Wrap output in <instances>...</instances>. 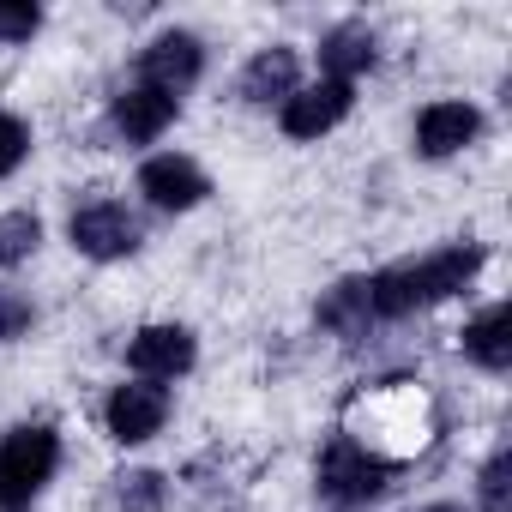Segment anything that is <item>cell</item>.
I'll list each match as a JSON object with an SVG mask.
<instances>
[{
  "label": "cell",
  "instance_id": "12",
  "mask_svg": "<svg viewBox=\"0 0 512 512\" xmlns=\"http://www.w3.org/2000/svg\"><path fill=\"white\" fill-rule=\"evenodd\" d=\"M296 79H302V61H296V49H260L247 61V73H241V97L247 103H290L296 97Z\"/></svg>",
  "mask_w": 512,
  "mask_h": 512
},
{
  "label": "cell",
  "instance_id": "3",
  "mask_svg": "<svg viewBox=\"0 0 512 512\" xmlns=\"http://www.w3.org/2000/svg\"><path fill=\"white\" fill-rule=\"evenodd\" d=\"M386 476H392V464L374 458L362 440H332L320 452V494L338 500V506H368L386 488Z\"/></svg>",
  "mask_w": 512,
  "mask_h": 512
},
{
  "label": "cell",
  "instance_id": "14",
  "mask_svg": "<svg viewBox=\"0 0 512 512\" xmlns=\"http://www.w3.org/2000/svg\"><path fill=\"white\" fill-rule=\"evenodd\" d=\"M320 67H326L332 85H350L356 73L374 67V31H368V25H338V31L320 43Z\"/></svg>",
  "mask_w": 512,
  "mask_h": 512
},
{
  "label": "cell",
  "instance_id": "13",
  "mask_svg": "<svg viewBox=\"0 0 512 512\" xmlns=\"http://www.w3.org/2000/svg\"><path fill=\"white\" fill-rule=\"evenodd\" d=\"M464 356H470L476 368H488V374H506V368H512V308H506V302L488 308V314H476V320L464 326Z\"/></svg>",
  "mask_w": 512,
  "mask_h": 512
},
{
  "label": "cell",
  "instance_id": "18",
  "mask_svg": "<svg viewBox=\"0 0 512 512\" xmlns=\"http://www.w3.org/2000/svg\"><path fill=\"white\" fill-rule=\"evenodd\" d=\"M37 25H43V13L31 0H0V43H31Z\"/></svg>",
  "mask_w": 512,
  "mask_h": 512
},
{
  "label": "cell",
  "instance_id": "9",
  "mask_svg": "<svg viewBox=\"0 0 512 512\" xmlns=\"http://www.w3.org/2000/svg\"><path fill=\"white\" fill-rule=\"evenodd\" d=\"M350 85H314V91H296L290 103H284V133L290 139H320V133H332L344 115H350Z\"/></svg>",
  "mask_w": 512,
  "mask_h": 512
},
{
  "label": "cell",
  "instance_id": "19",
  "mask_svg": "<svg viewBox=\"0 0 512 512\" xmlns=\"http://www.w3.org/2000/svg\"><path fill=\"white\" fill-rule=\"evenodd\" d=\"M25 151H31V127L19 115H0V181L25 163Z\"/></svg>",
  "mask_w": 512,
  "mask_h": 512
},
{
  "label": "cell",
  "instance_id": "6",
  "mask_svg": "<svg viewBox=\"0 0 512 512\" xmlns=\"http://www.w3.org/2000/svg\"><path fill=\"white\" fill-rule=\"evenodd\" d=\"M139 193H145L157 211H193V205L211 193V181H205V169H199L193 157H151V163L139 169Z\"/></svg>",
  "mask_w": 512,
  "mask_h": 512
},
{
  "label": "cell",
  "instance_id": "16",
  "mask_svg": "<svg viewBox=\"0 0 512 512\" xmlns=\"http://www.w3.org/2000/svg\"><path fill=\"white\" fill-rule=\"evenodd\" d=\"M482 512H512V452L506 446L482 464Z\"/></svg>",
  "mask_w": 512,
  "mask_h": 512
},
{
  "label": "cell",
  "instance_id": "17",
  "mask_svg": "<svg viewBox=\"0 0 512 512\" xmlns=\"http://www.w3.org/2000/svg\"><path fill=\"white\" fill-rule=\"evenodd\" d=\"M157 506H163V476L157 470L121 476V512H157Z\"/></svg>",
  "mask_w": 512,
  "mask_h": 512
},
{
  "label": "cell",
  "instance_id": "5",
  "mask_svg": "<svg viewBox=\"0 0 512 512\" xmlns=\"http://www.w3.org/2000/svg\"><path fill=\"white\" fill-rule=\"evenodd\" d=\"M139 73H145L151 91L181 97V91L205 73V49H199V37H187V31H163V37L139 55Z\"/></svg>",
  "mask_w": 512,
  "mask_h": 512
},
{
  "label": "cell",
  "instance_id": "1",
  "mask_svg": "<svg viewBox=\"0 0 512 512\" xmlns=\"http://www.w3.org/2000/svg\"><path fill=\"white\" fill-rule=\"evenodd\" d=\"M476 272H482V247L458 241V247H440V253H428V260H416V266H392L380 278H362L368 320H404L416 308H434V302L458 296Z\"/></svg>",
  "mask_w": 512,
  "mask_h": 512
},
{
  "label": "cell",
  "instance_id": "20",
  "mask_svg": "<svg viewBox=\"0 0 512 512\" xmlns=\"http://www.w3.org/2000/svg\"><path fill=\"white\" fill-rule=\"evenodd\" d=\"M31 326V302L13 296V290H0V338H19Z\"/></svg>",
  "mask_w": 512,
  "mask_h": 512
},
{
  "label": "cell",
  "instance_id": "15",
  "mask_svg": "<svg viewBox=\"0 0 512 512\" xmlns=\"http://www.w3.org/2000/svg\"><path fill=\"white\" fill-rule=\"evenodd\" d=\"M37 241H43V223L31 211H7V217H0V272L19 266V260H31Z\"/></svg>",
  "mask_w": 512,
  "mask_h": 512
},
{
  "label": "cell",
  "instance_id": "2",
  "mask_svg": "<svg viewBox=\"0 0 512 512\" xmlns=\"http://www.w3.org/2000/svg\"><path fill=\"white\" fill-rule=\"evenodd\" d=\"M55 464H61L55 428H43V422L13 428L7 440H0V512H31L43 482L55 476Z\"/></svg>",
  "mask_w": 512,
  "mask_h": 512
},
{
  "label": "cell",
  "instance_id": "4",
  "mask_svg": "<svg viewBox=\"0 0 512 512\" xmlns=\"http://www.w3.org/2000/svg\"><path fill=\"white\" fill-rule=\"evenodd\" d=\"M73 247L85 253V260H127V253L139 247V217L121 205V199H85L67 223Z\"/></svg>",
  "mask_w": 512,
  "mask_h": 512
},
{
  "label": "cell",
  "instance_id": "7",
  "mask_svg": "<svg viewBox=\"0 0 512 512\" xmlns=\"http://www.w3.org/2000/svg\"><path fill=\"white\" fill-rule=\"evenodd\" d=\"M109 434L121 440V446H139V440H151L157 428H163V416H169V392L163 386H151V380H139V386H115V398H109Z\"/></svg>",
  "mask_w": 512,
  "mask_h": 512
},
{
  "label": "cell",
  "instance_id": "10",
  "mask_svg": "<svg viewBox=\"0 0 512 512\" xmlns=\"http://www.w3.org/2000/svg\"><path fill=\"white\" fill-rule=\"evenodd\" d=\"M476 133H482V115H476L470 103H428V109L416 115V151H422V157H452V151H464Z\"/></svg>",
  "mask_w": 512,
  "mask_h": 512
},
{
  "label": "cell",
  "instance_id": "21",
  "mask_svg": "<svg viewBox=\"0 0 512 512\" xmlns=\"http://www.w3.org/2000/svg\"><path fill=\"white\" fill-rule=\"evenodd\" d=\"M422 512H464V506H446V500H440V506H422Z\"/></svg>",
  "mask_w": 512,
  "mask_h": 512
},
{
  "label": "cell",
  "instance_id": "11",
  "mask_svg": "<svg viewBox=\"0 0 512 512\" xmlns=\"http://www.w3.org/2000/svg\"><path fill=\"white\" fill-rule=\"evenodd\" d=\"M109 121H115V133H121V139L151 145V139L175 121V97H169V91H151V85H133V91H121V97H115Z\"/></svg>",
  "mask_w": 512,
  "mask_h": 512
},
{
  "label": "cell",
  "instance_id": "8",
  "mask_svg": "<svg viewBox=\"0 0 512 512\" xmlns=\"http://www.w3.org/2000/svg\"><path fill=\"white\" fill-rule=\"evenodd\" d=\"M127 362L145 380H175V374L193 368V332L187 326H145V332H133Z\"/></svg>",
  "mask_w": 512,
  "mask_h": 512
}]
</instances>
